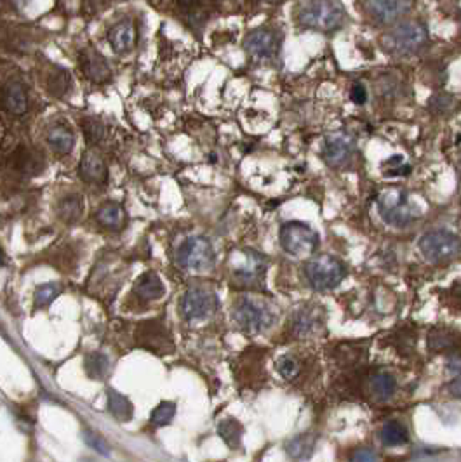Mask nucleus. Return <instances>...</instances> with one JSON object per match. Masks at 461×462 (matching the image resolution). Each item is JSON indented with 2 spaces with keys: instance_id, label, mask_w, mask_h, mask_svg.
Listing matches in <instances>:
<instances>
[{
  "instance_id": "17",
  "label": "nucleus",
  "mask_w": 461,
  "mask_h": 462,
  "mask_svg": "<svg viewBox=\"0 0 461 462\" xmlns=\"http://www.w3.org/2000/svg\"><path fill=\"white\" fill-rule=\"evenodd\" d=\"M134 35H136V32H134L133 21L124 20L112 26V30L108 32V40H110V46L115 52L124 54L134 47Z\"/></svg>"
},
{
  "instance_id": "27",
  "label": "nucleus",
  "mask_w": 461,
  "mask_h": 462,
  "mask_svg": "<svg viewBox=\"0 0 461 462\" xmlns=\"http://www.w3.org/2000/svg\"><path fill=\"white\" fill-rule=\"evenodd\" d=\"M220 437L224 439L228 446L232 449H237L241 446V439H242V426L234 419H227L220 424L218 427Z\"/></svg>"
},
{
  "instance_id": "14",
  "label": "nucleus",
  "mask_w": 461,
  "mask_h": 462,
  "mask_svg": "<svg viewBox=\"0 0 461 462\" xmlns=\"http://www.w3.org/2000/svg\"><path fill=\"white\" fill-rule=\"evenodd\" d=\"M364 7L369 11L371 16L380 23H393L400 16L411 9V2H400V0H376V2H366Z\"/></svg>"
},
{
  "instance_id": "21",
  "label": "nucleus",
  "mask_w": 461,
  "mask_h": 462,
  "mask_svg": "<svg viewBox=\"0 0 461 462\" xmlns=\"http://www.w3.org/2000/svg\"><path fill=\"white\" fill-rule=\"evenodd\" d=\"M381 442L387 446L406 445L409 442V433H407L406 426H402L397 420H390L381 430Z\"/></svg>"
},
{
  "instance_id": "30",
  "label": "nucleus",
  "mask_w": 461,
  "mask_h": 462,
  "mask_svg": "<svg viewBox=\"0 0 461 462\" xmlns=\"http://www.w3.org/2000/svg\"><path fill=\"white\" fill-rule=\"evenodd\" d=\"M174 414H176V405L172 403V401H162V403L157 405L155 411L152 412L150 420H152V424H155L157 427H162L171 423Z\"/></svg>"
},
{
  "instance_id": "1",
  "label": "nucleus",
  "mask_w": 461,
  "mask_h": 462,
  "mask_svg": "<svg viewBox=\"0 0 461 462\" xmlns=\"http://www.w3.org/2000/svg\"><path fill=\"white\" fill-rule=\"evenodd\" d=\"M343 7L338 2H305L298 9V23L317 32H333L343 23Z\"/></svg>"
},
{
  "instance_id": "7",
  "label": "nucleus",
  "mask_w": 461,
  "mask_h": 462,
  "mask_svg": "<svg viewBox=\"0 0 461 462\" xmlns=\"http://www.w3.org/2000/svg\"><path fill=\"white\" fill-rule=\"evenodd\" d=\"M279 240L282 249L294 257L312 254L317 249V233L305 223L299 221H289V223L280 226Z\"/></svg>"
},
{
  "instance_id": "36",
  "label": "nucleus",
  "mask_w": 461,
  "mask_h": 462,
  "mask_svg": "<svg viewBox=\"0 0 461 462\" xmlns=\"http://www.w3.org/2000/svg\"><path fill=\"white\" fill-rule=\"evenodd\" d=\"M352 462H376V456H374L373 450L359 449L355 450L354 457H352Z\"/></svg>"
},
{
  "instance_id": "34",
  "label": "nucleus",
  "mask_w": 461,
  "mask_h": 462,
  "mask_svg": "<svg viewBox=\"0 0 461 462\" xmlns=\"http://www.w3.org/2000/svg\"><path fill=\"white\" fill-rule=\"evenodd\" d=\"M317 325V318L313 317L309 311H303V313L298 315V318L294 320V330L299 334V336H309L310 332H313Z\"/></svg>"
},
{
  "instance_id": "13",
  "label": "nucleus",
  "mask_w": 461,
  "mask_h": 462,
  "mask_svg": "<svg viewBox=\"0 0 461 462\" xmlns=\"http://www.w3.org/2000/svg\"><path fill=\"white\" fill-rule=\"evenodd\" d=\"M80 70L85 77L96 84H103L112 78L110 63L97 51H84L80 54Z\"/></svg>"
},
{
  "instance_id": "8",
  "label": "nucleus",
  "mask_w": 461,
  "mask_h": 462,
  "mask_svg": "<svg viewBox=\"0 0 461 462\" xmlns=\"http://www.w3.org/2000/svg\"><path fill=\"white\" fill-rule=\"evenodd\" d=\"M234 318L237 325L247 334H260L270 329L275 322V317L268 306L256 303L249 298L237 300L234 308Z\"/></svg>"
},
{
  "instance_id": "29",
  "label": "nucleus",
  "mask_w": 461,
  "mask_h": 462,
  "mask_svg": "<svg viewBox=\"0 0 461 462\" xmlns=\"http://www.w3.org/2000/svg\"><path fill=\"white\" fill-rule=\"evenodd\" d=\"M61 292V287L58 284H44L40 287H37L35 296H33V300H35L37 308H46L52 303Z\"/></svg>"
},
{
  "instance_id": "22",
  "label": "nucleus",
  "mask_w": 461,
  "mask_h": 462,
  "mask_svg": "<svg viewBox=\"0 0 461 462\" xmlns=\"http://www.w3.org/2000/svg\"><path fill=\"white\" fill-rule=\"evenodd\" d=\"M82 210H84V202L78 195H70V197H65L58 204V216L61 217L66 223H73L78 217L82 216Z\"/></svg>"
},
{
  "instance_id": "4",
  "label": "nucleus",
  "mask_w": 461,
  "mask_h": 462,
  "mask_svg": "<svg viewBox=\"0 0 461 462\" xmlns=\"http://www.w3.org/2000/svg\"><path fill=\"white\" fill-rule=\"evenodd\" d=\"M378 212L381 219L393 228H406L413 223L414 210L402 190H385L378 197Z\"/></svg>"
},
{
  "instance_id": "11",
  "label": "nucleus",
  "mask_w": 461,
  "mask_h": 462,
  "mask_svg": "<svg viewBox=\"0 0 461 462\" xmlns=\"http://www.w3.org/2000/svg\"><path fill=\"white\" fill-rule=\"evenodd\" d=\"M244 49L258 59L275 58L277 52H279V39L272 30L258 28L246 37Z\"/></svg>"
},
{
  "instance_id": "9",
  "label": "nucleus",
  "mask_w": 461,
  "mask_h": 462,
  "mask_svg": "<svg viewBox=\"0 0 461 462\" xmlns=\"http://www.w3.org/2000/svg\"><path fill=\"white\" fill-rule=\"evenodd\" d=\"M136 343L141 348L159 353V355L172 351L171 334L160 320L141 322L136 329Z\"/></svg>"
},
{
  "instance_id": "2",
  "label": "nucleus",
  "mask_w": 461,
  "mask_h": 462,
  "mask_svg": "<svg viewBox=\"0 0 461 462\" xmlns=\"http://www.w3.org/2000/svg\"><path fill=\"white\" fill-rule=\"evenodd\" d=\"M347 269L338 257L329 254H321L310 259L305 266V276L309 284L318 292L331 291L343 281Z\"/></svg>"
},
{
  "instance_id": "19",
  "label": "nucleus",
  "mask_w": 461,
  "mask_h": 462,
  "mask_svg": "<svg viewBox=\"0 0 461 462\" xmlns=\"http://www.w3.org/2000/svg\"><path fill=\"white\" fill-rule=\"evenodd\" d=\"M46 139L49 146H51L56 153H59V155H66V153L72 152L75 146L73 133L66 126H61V123L52 126L51 129L47 130Z\"/></svg>"
},
{
  "instance_id": "5",
  "label": "nucleus",
  "mask_w": 461,
  "mask_h": 462,
  "mask_svg": "<svg viewBox=\"0 0 461 462\" xmlns=\"http://www.w3.org/2000/svg\"><path fill=\"white\" fill-rule=\"evenodd\" d=\"M216 261L212 243L204 236H190L179 245L176 253V262L181 268L193 269V272H205L212 268Z\"/></svg>"
},
{
  "instance_id": "15",
  "label": "nucleus",
  "mask_w": 461,
  "mask_h": 462,
  "mask_svg": "<svg viewBox=\"0 0 461 462\" xmlns=\"http://www.w3.org/2000/svg\"><path fill=\"white\" fill-rule=\"evenodd\" d=\"M78 174L84 181L88 183H97L103 185L108 178L107 165H104L103 159L95 152V150H88L82 157L80 165H78Z\"/></svg>"
},
{
  "instance_id": "28",
  "label": "nucleus",
  "mask_w": 461,
  "mask_h": 462,
  "mask_svg": "<svg viewBox=\"0 0 461 462\" xmlns=\"http://www.w3.org/2000/svg\"><path fill=\"white\" fill-rule=\"evenodd\" d=\"M108 367H110L108 358L101 353H91L85 356V372L89 374V377L103 379L107 375Z\"/></svg>"
},
{
  "instance_id": "38",
  "label": "nucleus",
  "mask_w": 461,
  "mask_h": 462,
  "mask_svg": "<svg viewBox=\"0 0 461 462\" xmlns=\"http://www.w3.org/2000/svg\"><path fill=\"white\" fill-rule=\"evenodd\" d=\"M448 370L451 372V374L461 375V358H458V356H451L448 362Z\"/></svg>"
},
{
  "instance_id": "25",
  "label": "nucleus",
  "mask_w": 461,
  "mask_h": 462,
  "mask_svg": "<svg viewBox=\"0 0 461 462\" xmlns=\"http://www.w3.org/2000/svg\"><path fill=\"white\" fill-rule=\"evenodd\" d=\"M286 450L292 459H309L313 450V437H310V434H301V437L292 438L286 445Z\"/></svg>"
},
{
  "instance_id": "32",
  "label": "nucleus",
  "mask_w": 461,
  "mask_h": 462,
  "mask_svg": "<svg viewBox=\"0 0 461 462\" xmlns=\"http://www.w3.org/2000/svg\"><path fill=\"white\" fill-rule=\"evenodd\" d=\"M82 438H84V442L88 443V446H91V449L96 450L97 454H101V456H110L112 449L103 437H100L97 433H92V431H84V433H82Z\"/></svg>"
},
{
  "instance_id": "20",
  "label": "nucleus",
  "mask_w": 461,
  "mask_h": 462,
  "mask_svg": "<svg viewBox=\"0 0 461 462\" xmlns=\"http://www.w3.org/2000/svg\"><path fill=\"white\" fill-rule=\"evenodd\" d=\"M397 381L392 374H387V372H380V374H374L373 377L369 379V389L371 393L376 396V400H388L393 393H395Z\"/></svg>"
},
{
  "instance_id": "23",
  "label": "nucleus",
  "mask_w": 461,
  "mask_h": 462,
  "mask_svg": "<svg viewBox=\"0 0 461 462\" xmlns=\"http://www.w3.org/2000/svg\"><path fill=\"white\" fill-rule=\"evenodd\" d=\"M108 411L121 420H129L133 417V405H131V401L124 394L115 391V389H108Z\"/></svg>"
},
{
  "instance_id": "33",
  "label": "nucleus",
  "mask_w": 461,
  "mask_h": 462,
  "mask_svg": "<svg viewBox=\"0 0 461 462\" xmlns=\"http://www.w3.org/2000/svg\"><path fill=\"white\" fill-rule=\"evenodd\" d=\"M82 127H84V134L88 142H97L104 138V126L95 118H85L84 122H82Z\"/></svg>"
},
{
  "instance_id": "24",
  "label": "nucleus",
  "mask_w": 461,
  "mask_h": 462,
  "mask_svg": "<svg viewBox=\"0 0 461 462\" xmlns=\"http://www.w3.org/2000/svg\"><path fill=\"white\" fill-rule=\"evenodd\" d=\"M96 219L97 223L103 224V226L112 228V230H117V228H121V224L124 223V212L121 205L104 204L103 207L97 210Z\"/></svg>"
},
{
  "instance_id": "10",
  "label": "nucleus",
  "mask_w": 461,
  "mask_h": 462,
  "mask_svg": "<svg viewBox=\"0 0 461 462\" xmlns=\"http://www.w3.org/2000/svg\"><path fill=\"white\" fill-rule=\"evenodd\" d=\"M218 308V299L204 288H190L181 300V313L186 320H202L211 317Z\"/></svg>"
},
{
  "instance_id": "35",
  "label": "nucleus",
  "mask_w": 461,
  "mask_h": 462,
  "mask_svg": "<svg viewBox=\"0 0 461 462\" xmlns=\"http://www.w3.org/2000/svg\"><path fill=\"white\" fill-rule=\"evenodd\" d=\"M350 97L354 103L357 104H364L367 101V91L362 84H355L350 91Z\"/></svg>"
},
{
  "instance_id": "12",
  "label": "nucleus",
  "mask_w": 461,
  "mask_h": 462,
  "mask_svg": "<svg viewBox=\"0 0 461 462\" xmlns=\"http://www.w3.org/2000/svg\"><path fill=\"white\" fill-rule=\"evenodd\" d=\"M354 155V141L345 134H331L324 139L322 157L331 167H340L347 164Z\"/></svg>"
},
{
  "instance_id": "6",
  "label": "nucleus",
  "mask_w": 461,
  "mask_h": 462,
  "mask_svg": "<svg viewBox=\"0 0 461 462\" xmlns=\"http://www.w3.org/2000/svg\"><path fill=\"white\" fill-rule=\"evenodd\" d=\"M429 39L426 28L421 23H402L395 28H392L387 35L383 37V46L392 54H411L418 51Z\"/></svg>"
},
{
  "instance_id": "18",
  "label": "nucleus",
  "mask_w": 461,
  "mask_h": 462,
  "mask_svg": "<svg viewBox=\"0 0 461 462\" xmlns=\"http://www.w3.org/2000/svg\"><path fill=\"white\" fill-rule=\"evenodd\" d=\"M164 292H166V288H164L162 281H160V278L153 272L141 275L138 278L136 284H134V294L143 300L160 299L164 296Z\"/></svg>"
},
{
  "instance_id": "37",
  "label": "nucleus",
  "mask_w": 461,
  "mask_h": 462,
  "mask_svg": "<svg viewBox=\"0 0 461 462\" xmlns=\"http://www.w3.org/2000/svg\"><path fill=\"white\" fill-rule=\"evenodd\" d=\"M448 393L451 394L453 398H461V375L455 379V381H451L448 384Z\"/></svg>"
},
{
  "instance_id": "26",
  "label": "nucleus",
  "mask_w": 461,
  "mask_h": 462,
  "mask_svg": "<svg viewBox=\"0 0 461 462\" xmlns=\"http://www.w3.org/2000/svg\"><path fill=\"white\" fill-rule=\"evenodd\" d=\"M70 89V73L63 68H54L47 78V91L56 97H61Z\"/></svg>"
},
{
  "instance_id": "16",
  "label": "nucleus",
  "mask_w": 461,
  "mask_h": 462,
  "mask_svg": "<svg viewBox=\"0 0 461 462\" xmlns=\"http://www.w3.org/2000/svg\"><path fill=\"white\" fill-rule=\"evenodd\" d=\"M2 104L9 114L23 115L28 108V97L23 84L18 80L7 82L6 87L2 89Z\"/></svg>"
},
{
  "instance_id": "39",
  "label": "nucleus",
  "mask_w": 461,
  "mask_h": 462,
  "mask_svg": "<svg viewBox=\"0 0 461 462\" xmlns=\"http://www.w3.org/2000/svg\"><path fill=\"white\" fill-rule=\"evenodd\" d=\"M2 259H4V254H2V250H0V265H2Z\"/></svg>"
},
{
  "instance_id": "3",
  "label": "nucleus",
  "mask_w": 461,
  "mask_h": 462,
  "mask_svg": "<svg viewBox=\"0 0 461 462\" xmlns=\"http://www.w3.org/2000/svg\"><path fill=\"white\" fill-rule=\"evenodd\" d=\"M423 257L430 262H445L455 259L461 253V240L449 230H432L421 236L418 242Z\"/></svg>"
},
{
  "instance_id": "31",
  "label": "nucleus",
  "mask_w": 461,
  "mask_h": 462,
  "mask_svg": "<svg viewBox=\"0 0 461 462\" xmlns=\"http://www.w3.org/2000/svg\"><path fill=\"white\" fill-rule=\"evenodd\" d=\"M275 367H277V372H279V374L282 375L286 381H292V379L298 377V374H299V362L289 355H286V356H282V358L277 360Z\"/></svg>"
}]
</instances>
